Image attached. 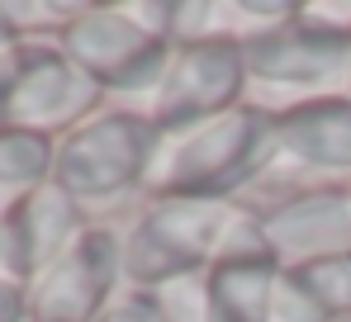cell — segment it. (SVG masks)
<instances>
[{
	"label": "cell",
	"mask_w": 351,
	"mask_h": 322,
	"mask_svg": "<svg viewBox=\"0 0 351 322\" xmlns=\"http://www.w3.org/2000/svg\"><path fill=\"white\" fill-rule=\"evenodd\" d=\"M276 161V109L242 100L204 123L162 133L143 199H219L242 204Z\"/></svg>",
	"instance_id": "6da1fadb"
},
{
	"label": "cell",
	"mask_w": 351,
	"mask_h": 322,
	"mask_svg": "<svg viewBox=\"0 0 351 322\" xmlns=\"http://www.w3.org/2000/svg\"><path fill=\"white\" fill-rule=\"evenodd\" d=\"M157 143H162V133L143 109L105 105L95 119H86L58 143L53 180L90 218L105 223V209L123 204L128 195H143Z\"/></svg>",
	"instance_id": "7a4b0ae2"
},
{
	"label": "cell",
	"mask_w": 351,
	"mask_h": 322,
	"mask_svg": "<svg viewBox=\"0 0 351 322\" xmlns=\"http://www.w3.org/2000/svg\"><path fill=\"white\" fill-rule=\"evenodd\" d=\"M237 204L219 199H143L123 227V284L162 289L214 266Z\"/></svg>",
	"instance_id": "3957f363"
},
{
	"label": "cell",
	"mask_w": 351,
	"mask_h": 322,
	"mask_svg": "<svg viewBox=\"0 0 351 322\" xmlns=\"http://www.w3.org/2000/svg\"><path fill=\"white\" fill-rule=\"evenodd\" d=\"M318 185H351V95L276 109V161L242 204L266 209Z\"/></svg>",
	"instance_id": "277c9868"
},
{
	"label": "cell",
	"mask_w": 351,
	"mask_h": 322,
	"mask_svg": "<svg viewBox=\"0 0 351 322\" xmlns=\"http://www.w3.org/2000/svg\"><path fill=\"white\" fill-rule=\"evenodd\" d=\"M58 48L105 90L110 105L133 109L152 100L176 53L167 38L143 29L123 5H86L76 14V24L58 38Z\"/></svg>",
	"instance_id": "5b68a950"
},
{
	"label": "cell",
	"mask_w": 351,
	"mask_h": 322,
	"mask_svg": "<svg viewBox=\"0 0 351 322\" xmlns=\"http://www.w3.org/2000/svg\"><path fill=\"white\" fill-rule=\"evenodd\" d=\"M242 62H247V86H252L247 100L266 109H285L299 100H318V95H347L351 38L304 24L294 10L290 24L247 38Z\"/></svg>",
	"instance_id": "8992f818"
},
{
	"label": "cell",
	"mask_w": 351,
	"mask_h": 322,
	"mask_svg": "<svg viewBox=\"0 0 351 322\" xmlns=\"http://www.w3.org/2000/svg\"><path fill=\"white\" fill-rule=\"evenodd\" d=\"M110 105L105 90L62 53L58 43H19V66L0 95L5 128H24L62 143L71 128L95 119Z\"/></svg>",
	"instance_id": "52a82bcc"
},
{
	"label": "cell",
	"mask_w": 351,
	"mask_h": 322,
	"mask_svg": "<svg viewBox=\"0 0 351 322\" xmlns=\"http://www.w3.org/2000/svg\"><path fill=\"white\" fill-rule=\"evenodd\" d=\"M123 289V232L90 218L86 232L38 280H29V322H100Z\"/></svg>",
	"instance_id": "ba28073f"
},
{
	"label": "cell",
	"mask_w": 351,
	"mask_h": 322,
	"mask_svg": "<svg viewBox=\"0 0 351 322\" xmlns=\"http://www.w3.org/2000/svg\"><path fill=\"white\" fill-rule=\"evenodd\" d=\"M252 95L242 43L214 38V43H185L171 53V66L143 114L157 123V133H180L190 123H204L223 109L242 105Z\"/></svg>",
	"instance_id": "9c48e42d"
},
{
	"label": "cell",
	"mask_w": 351,
	"mask_h": 322,
	"mask_svg": "<svg viewBox=\"0 0 351 322\" xmlns=\"http://www.w3.org/2000/svg\"><path fill=\"white\" fill-rule=\"evenodd\" d=\"M285 266L276 261L256 209L237 204L233 227L204 270V308L209 322H271V299L280 284Z\"/></svg>",
	"instance_id": "30bf717a"
},
{
	"label": "cell",
	"mask_w": 351,
	"mask_h": 322,
	"mask_svg": "<svg viewBox=\"0 0 351 322\" xmlns=\"http://www.w3.org/2000/svg\"><path fill=\"white\" fill-rule=\"evenodd\" d=\"M90 214L62 190L58 180L24 195L14 209L0 214V275L29 284L58 261L62 251L86 232Z\"/></svg>",
	"instance_id": "8fae6325"
},
{
	"label": "cell",
	"mask_w": 351,
	"mask_h": 322,
	"mask_svg": "<svg viewBox=\"0 0 351 322\" xmlns=\"http://www.w3.org/2000/svg\"><path fill=\"white\" fill-rule=\"evenodd\" d=\"M256 218H261V232H266L276 261L285 270L351 251V190L347 185L299 190V195L280 199V204L256 209Z\"/></svg>",
	"instance_id": "7c38bea8"
},
{
	"label": "cell",
	"mask_w": 351,
	"mask_h": 322,
	"mask_svg": "<svg viewBox=\"0 0 351 322\" xmlns=\"http://www.w3.org/2000/svg\"><path fill=\"white\" fill-rule=\"evenodd\" d=\"M53 161H58V143L53 138L24 133V128H0V214L14 209L38 185H48L53 180Z\"/></svg>",
	"instance_id": "4fadbf2b"
},
{
	"label": "cell",
	"mask_w": 351,
	"mask_h": 322,
	"mask_svg": "<svg viewBox=\"0 0 351 322\" xmlns=\"http://www.w3.org/2000/svg\"><path fill=\"white\" fill-rule=\"evenodd\" d=\"M290 275H294V284L308 294V304L318 308L323 322L351 318V251L328 256V261H313V266H299Z\"/></svg>",
	"instance_id": "5bb4252c"
},
{
	"label": "cell",
	"mask_w": 351,
	"mask_h": 322,
	"mask_svg": "<svg viewBox=\"0 0 351 322\" xmlns=\"http://www.w3.org/2000/svg\"><path fill=\"white\" fill-rule=\"evenodd\" d=\"M81 10L86 5H76V0H48V5H38V0H0V19L19 43H58L76 24Z\"/></svg>",
	"instance_id": "9a60e30c"
},
{
	"label": "cell",
	"mask_w": 351,
	"mask_h": 322,
	"mask_svg": "<svg viewBox=\"0 0 351 322\" xmlns=\"http://www.w3.org/2000/svg\"><path fill=\"white\" fill-rule=\"evenodd\" d=\"M167 322H209V308H204V275H190V280H171L162 289H152Z\"/></svg>",
	"instance_id": "2e32d148"
},
{
	"label": "cell",
	"mask_w": 351,
	"mask_h": 322,
	"mask_svg": "<svg viewBox=\"0 0 351 322\" xmlns=\"http://www.w3.org/2000/svg\"><path fill=\"white\" fill-rule=\"evenodd\" d=\"M100 322H167L162 313V304H157V294L152 289H119V299L100 313Z\"/></svg>",
	"instance_id": "e0dca14e"
},
{
	"label": "cell",
	"mask_w": 351,
	"mask_h": 322,
	"mask_svg": "<svg viewBox=\"0 0 351 322\" xmlns=\"http://www.w3.org/2000/svg\"><path fill=\"white\" fill-rule=\"evenodd\" d=\"M299 19L313 29H328L337 38H351V5L342 0H308V5H299Z\"/></svg>",
	"instance_id": "ac0fdd59"
},
{
	"label": "cell",
	"mask_w": 351,
	"mask_h": 322,
	"mask_svg": "<svg viewBox=\"0 0 351 322\" xmlns=\"http://www.w3.org/2000/svg\"><path fill=\"white\" fill-rule=\"evenodd\" d=\"M0 322H29V284L0 275Z\"/></svg>",
	"instance_id": "d6986e66"
},
{
	"label": "cell",
	"mask_w": 351,
	"mask_h": 322,
	"mask_svg": "<svg viewBox=\"0 0 351 322\" xmlns=\"http://www.w3.org/2000/svg\"><path fill=\"white\" fill-rule=\"evenodd\" d=\"M10 43H14V34H10V29H5V19H0V48H10Z\"/></svg>",
	"instance_id": "ffe728a7"
},
{
	"label": "cell",
	"mask_w": 351,
	"mask_h": 322,
	"mask_svg": "<svg viewBox=\"0 0 351 322\" xmlns=\"http://www.w3.org/2000/svg\"><path fill=\"white\" fill-rule=\"evenodd\" d=\"M337 322H351V318H337Z\"/></svg>",
	"instance_id": "44dd1931"
},
{
	"label": "cell",
	"mask_w": 351,
	"mask_h": 322,
	"mask_svg": "<svg viewBox=\"0 0 351 322\" xmlns=\"http://www.w3.org/2000/svg\"><path fill=\"white\" fill-rule=\"evenodd\" d=\"M0 128H5V119H0Z\"/></svg>",
	"instance_id": "7402d4cb"
},
{
	"label": "cell",
	"mask_w": 351,
	"mask_h": 322,
	"mask_svg": "<svg viewBox=\"0 0 351 322\" xmlns=\"http://www.w3.org/2000/svg\"><path fill=\"white\" fill-rule=\"evenodd\" d=\"M347 190H351V185H347Z\"/></svg>",
	"instance_id": "603a6c76"
}]
</instances>
